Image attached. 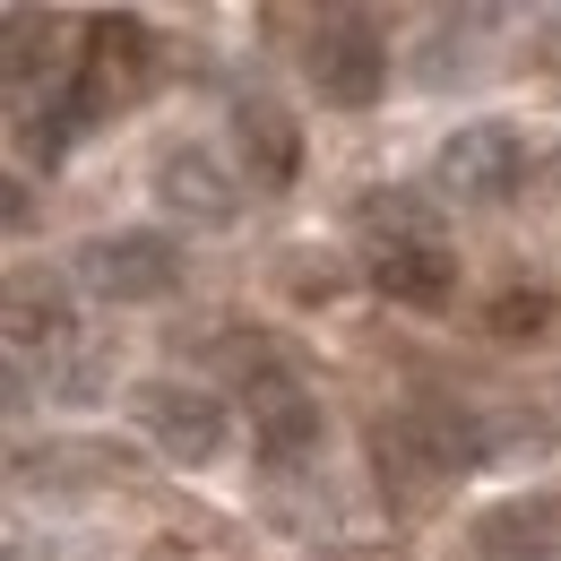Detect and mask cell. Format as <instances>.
Returning <instances> with one entry per match:
<instances>
[{
	"instance_id": "cell-10",
	"label": "cell",
	"mask_w": 561,
	"mask_h": 561,
	"mask_svg": "<svg viewBox=\"0 0 561 561\" xmlns=\"http://www.w3.org/2000/svg\"><path fill=\"white\" fill-rule=\"evenodd\" d=\"M476 553L484 561H553L561 553V492L484 510V518H476Z\"/></svg>"
},
{
	"instance_id": "cell-8",
	"label": "cell",
	"mask_w": 561,
	"mask_h": 561,
	"mask_svg": "<svg viewBox=\"0 0 561 561\" xmlns=\"http://www.w3.org/2000/svg\"><path fill=\"white\" fill-rule=\"evenodd\" d=\"M156 199L173 225H233L242 216V182L216 164L208 147H164L156 156Z\"/></svg>"
},
{
	"instance_id": "cell-2",
	"label": "cell",
	"mask_w": 561,
	"mask_h": 561,
	"mask_svg": "<svg viewBox=\"0 0 561 561\" xmlns=\"http://www.w3.org/2000/svg\"><path fill=\"white\" fill-rule=\"evenodd\" d=\"M518 182H527V139L510 122H467L432 156V191L458 199V208H501Z\"/></svg>"
},
{
	"instance_id": "cell-7",
	"label": "cell",
	"mask_w": 561,
	"mask_h": 561,
	"mask_svg": "<svg viewBox=\"0 0 561 561\" xmlns=\"http://www.w3.org/2000/svg\"><path fill=\"white\" fill-rule=\"evenodd\" d=\"M242 407H251V440H260L277 467H302V458L320 449V398H311L285 363H268L260 380H242Z\"/></svg>"
},
{
	"instance_id": "cell-11",
	"label": "cell",
	"mask_w": 561,
	"mask_h": 561,
	"mask_svg": "<svg viewBox=\"0 0 561 561\" xmlns=\"http://www.w3.org/2000/svg\"><path fill=\"white\" fill-rule=\"evenodd\" d=\"M476 440H484V467H510V458H545L553 449V423L527 415V407H484Z\"/></svg>"
},
{
	"instance_id": "cell-14",
	"label": "cell",
	"mask_w": 561,
	"mask_h": 561,
	"mask_svg": "<svg viewBox=\"0 0 561 561\" xmlns=\"http://www.w3.org/2000/svg\"><path fill=\"white\" fill-rule=\"evenodd\" d=\"M536 61H545V70L561 78V9H553V18H545V26H536Z\"/></svg>"
},
{
	"instance_id": "cell-6",
	"label": "cell",
	"mask_w": 561,
	"mask_h": 561,
	"mask_svg": "<svg viewBox=\"0 0 561 561\" xmlns=\"http://www.w3.org/2000/svg\"><path fill=\"white\" fill-rule=\"evenodd\" d=\"M363 277H371V294H389V302L440 311V302L458 294V251H449L440 233H389V242L363 251Z\"/></svg>"
},
{
	"instance_id": "cell-9",
	"label": "cell",
	"mask_w": 561,
	"mask_h": 561,
	"mask_svg": "<svg viewBox=\"0 0 561 561\" xmlns=\"http://www.w3.org/2000/svg\"><path fill=\"white\" fill-rule=\"evenodd\" d=\"M233 147H242V173H251L260 191H294L302 130H294V113H285L277 95H242V104H233Z\"/></svg>"
},
{
	"instance_id": "cell-4",
	"label": "cell",
	"mask_w": 561,
	"mask_h": 561,
	"mask_svg": "<svg viewBox=\"0 0 561 561\" xmlns=\"http://www.w3.org/2000/svg\"><path fill=\"white\" fill-rule=\"evenodd\" d=\"M78 285L95 302H156L182 285V242L156 233V225H122V233H95L78 251Z\"/></svg>"
},
{
	"instance_id": "cell-13",
	"label": "cell",
	"mask_w": 561,
	"mask_h": 561,
	"mask_svg": "<svg viewBox=\"0 0 561 561\" xmlns=\"http://www.w3.org/2000/svg\"><path fill=\"white\" fill-rule=\"evenodd\" d=\"M545 320H553V294L545 285H501L484 311V329L501 337V346H518V337H545Z\"/></svg>"
},
{
	"instance_id": "cell-5",
	"label": "cell",
	"mask_w": 561,
	"mask_h": 561,
	"mask_svg": "<svg viewBox=\"0 0 561 561\" xmlns=\"http://www.w3.org/2000/svg\"><path fill=\"white\" fill-rule=\"evenodd\" d=\"M139 423H147V440H156L173 467H216L225 440H233L225 398L199 389V380H139Z\"/></svg>"
},
{
	"instance_id": "cell-3",
	"label": "cell",
	"mask_w": 561,
	"mask_h": 561,
	"mask_svg": "<svg viewBox=\"0 0 561 561\" xmlns=\"http://www.w3.org/2000/svg\"><path fill=\"white\" fill-rule=\"evenodd\" d=\"M311 87L337 104V113H371L380 104V87H389V44H380V26L363 18V9H329L320 26H311Z\"/></svg>"
},
{
	"instance_id": "cell-1",
	"label": "cell",
	"mask_w": 561,
	"mask_h": 561,
	"mask_svg": "<svg viewBox=\"0 0 561 561\" xmlns=\"http://www.w3.org/2000/svg\"><path fill=\"white\" fill-rule=\"evenodd\" d=\"M147 87H156V35H147L139 18H122V9H104V18H87V44H78V113L95 122V113H122V104H139Z\"/></svg>"
},
{
	"instance_id": "cell-12",
	"label": "cell",
	"mask_w": 561,
	"mask_h": 561,
	"mask_svg": "<svg viewBox=\"0 0 561 561\" xmlns=\"http://www.w3.org/2000/svg\"><path fill=\"white\" fill-rule=\"evenodd\" d=\"M35 337H44V346L61 337V294H53L44 277H9V354L26 363Z\"/></svg>"
}]
</instances>
